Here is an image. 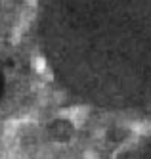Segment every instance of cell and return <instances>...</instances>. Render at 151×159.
<instances>
[{
	"mask_svg": "<svg viewBox=\"0 0 151 159\" xmlns=\"http://www.w3.org/2000/svg\"><path fill=\"white\" fill-rule=\"evenodd\" d=\"M65 115L73 121L75 127H80L82 121H84V117H86V109L84 107H80V109H69V113H65Z\"/></svg>",
	"mask_w": 151,
	"mask_h": 159,
	"instance_id": "cell-1",
	"label": "cell"
}]
</instances>
